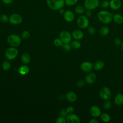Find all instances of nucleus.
Wrapping results in <instances>:
<instances>
[{"mask_svg": "<svg viewBox=\"0 0 123 123\" xmlns=\"http://www.w3.org/2000/svg\"><path fill=\"white\" fill-rule=\"evenodd\" d=\"M98 20L104 24H109L113 20V14L106 10H101L98 13Z\"/></svg>", "mask_w": 123, "mask_h": 123, "instance_id": "f257e3e1", "label": "nucleus"}, {"mask_svg": "<svg viewBox=\"0 0 123 123\" xmlns=\"http://www.w3.org/2000/svg\"><path fill=\"white\" fill-rule=\"evenodd\" d=\"M46 3L49 9L53 11H58L63 8L64 0H46Z\"/></svg>", "mask_w": 123, "mask_h": 123, "instance_id": "f03ea898", "label": "nucleus"}, {"mask_svg": "<svg viewBox=\"0 0 123 123\" xmlns=\"http://www.w3.org/2000/svg\"><path fill=\"white\" fill-rule=\"evenodd\" d=\"M7 41L11 47H17L21 44L22 39L21 37L17 35L11 34L8 37Z\"/></svg>", "mask_w": 123, "mask_h": 123, "instance_id": "7ed1b4c3", "label": "nucleus"}, {"mask_svg": "<svg viewBox=\"0 0 123 123\" xmlns=\"http://www.w3.org/2000/svg\"><path fill=\"white\" fill-rule=\"evenodd\" d=\"M76 23L77 26L80 28L86 29L89 26V21L88 18L86 15H81L77 18Z\"/></svg>", "mask_w": 123, "mask_h": 123, "instance_id": "20e7f679", "label": "nucleus"}, {"mask_svg": "<svg viewBox=\"0 0 123 123\" xmlns=\"http://www.w3.org/2000/svg\"><path fill=\"white\" fill-rule=\"evenodd\" d=\"M99 0H85L84 6L86 10L92 11L97 8L99 5Z\"/></svg>", "mask_w": 123, "mask_h": 123, "instance_id": "39448f33", "label": "nucleus"}, {"mask_svg": "<svg viewBox=\"0 0 123 123\" xmlns=\"http://www.w3.org/2000/svg\"><path fill=\"white\" fill-rule=\"evenodd\" d=\"M18 54V51L16 47H11L8 48L5 52L6 58L9 60H13L15 59Z\"/></svg>", "mask_w": 123, "mask_h": 123, "instance_id": "423d86ee", "label": "nucleus"}, {"mask_svg": "<svg viewBox=\"0 0 123 123\" xmlns=\"http://www.w3.org/2000/svg\"><path fill=\"white\" fill-rule=\"evenodd\" d=\"M99 96L102 100H109L110 99L111 96V91L108 87L103 86L99 90Z\"/></svg>", "mask_w": 123, "mask_h": 123, "instance_id": "0eeeda50", "label": "nucleus"}, {"mask_svg": "<svg viewBox=\"0 0 123 123\" xmlns=\"http://www.w3.org/2000/svg\"><path fill=\"white\" fill-rule=\"evenodd\" d=\"M23 21L22 15L17 13H12L9 17V22L13 25H17L21 24Z\"/></svg>", "mask_w": 123, "mask_h": 123, "instance_id": "6e6552de", "label": "nucleus"}, {"mask_svg": "<svg viewBox=\"0 0 123 123\" xmlns=\"http://www.w3.org/2000/svg\"><path fill=\"white\" fill-rule=\"evenodd\" d=\"M59 38L62 40L63 43H70L72 41V36L68 31L63 30L60 32Z\"/></svg>", "mask_w": 123, "mask_h": 123, "instance_id": "1a4fd4ad", "label": "nucleus"}, {"mask_svg": "<svg viewBox=\"0 0 123 123\" xmlns=\"http://www.w3.org/2000/svg\"><path fill=\"white\" fill-rule=\"evenodd\" d=\"M80 69L85 73L91 72L93 69V63L90 62H84L80 64Z\"/></svg>", "mask_w": 123, "mask_h": 123, "instance_id": "9d476101", "label": "nucleus"}, {"mask_svg": "<svg viewBox=\"0 0 123 123\" xmlns=\"http://www.w3.org/2000/svg\"><path fill=\"white\" fill-rule=\"evenodd\" d=\"M89 113L91 116L94 118H98L100 117L101 114L100 109L96 105H93L89 108Z\"/></svg>", "mask_w": 123, "mask_h": 123, "instance_id": "9b49d317", "label": "nucleus"}, {"mask_svg": "<svg viewBox=\"0 0 123 123\" xmlns=\"http://www.w3.org/2000/svg\"><path fill=\"white\" fill-rule=\"evenodd\" d=\"M63 16L64 19L67 22H72L75 18L74 12L70 10H66L63 14Z\"/></svg>", "mask_w": 123, "mask_h": 123, "instance_id": "f8f14e48", "label": "nucleus"}, {"mask_svg": "<svg viewBox=\"0 0 123 123\" xmlns=\"http://www.w3.org/2000/svg\"><path fill=\"white\" fill-rule=\"evenodd\" d=\"M97 75L93 72L88 73L86 76L85 78V81L86 83L88 84H92L96 81Z\"/></svg>", "mask_w": 123, "mask_h": 123, "instance_id": "ddd939ff", "label": "nucleus"}, {"mask_svg": "<svg viewBox=\"0 0 123 123\" xmlns=\"http://www.w3.org/2000/svg\"><path fill=\"white\" fill-rule=\"evenodd\" d=\"M66 122L68 123H79L80 122V118L75 114L72 113L68 114L66 116Z\"/></svg>", "mask_w": 123, "mask_h": 123, "instance_id": "4468645a", "label": "nucleus"}, {"mask_svg": "<svg viewBox=\"0 0 123 123\" xmlns=\"http://www.w3.org/2000/svg\"><path fill=\"white\" fill-rule=\"evenodd\" d=\"M122 6V2L120 0H111L110 1V8L113 10L119 9Z\"/></svg>", "mask_w": 123, "mask_h": 123, "instance_id": "2eb2a0df", "label": "nucleus"}, {"mask_svg": "<svg viewBox=\"0 0 123 123\" xmlns=\"http://www.w3.org/2000/svg\"><path fill=\"white\" fill-rule=\"evenodd\" d=\"M84 33L80 29H75L72 33V37H73L75 40H80L84 37Z\"/></svg>", "mask_w": 123, "mask_h": 123, "instance_id": "dca6fc26", "label": "nucleus"}, {"mask_svg": "<svg viewBox=\"0 0 123 123\" xmlns=\"http://www.w3.org/2000/svg\"><path fill=\"white\" fill-rule=\"evenodd\" d=\"M65 98L67 101L70 102H74L77 99V96L74 92L69 91L65 95Z\"/></svg>", "mask_w": 123, "mask_h": 123, "instance_id": "f3484780", "label": "nucleus"}, {"mask_svg": "<svg viewBox=\"0 0 123 123\" xmlns=\"http://www.w3.org/2000/svg\"><path fill=\"white\" fill-rule=\"evenodd\" d=\"M114 102L117 106L123 104V95L121 93H117L114 97Z\"/></svg>", "mask_w": 123, "mask_h": 123, "instance_id": "a211bd4d", "label": "nucleus"}, {"mask_svg": "<svg viewBox=\"0 0 123 123\" xmlns=\"http://www.w3.org/2000/svg\"><path fill=\"white\" fill-rule=\"evenodd\" d=\"M105 63L103 61L98 60L93 63V69L96 71L101 70L104 67Z\"/></svg>", "mask_w": 123, "mask_h": 123, "instance_id": "6ab92c4d", "label": "nucleus"}, {"mask_svg": "<svg viewBox=\"0 0 123 123\" xmlns=\"http://www.w3.org/2000/svg\"><path fill=\"white\" fill-rule=\"evenodd\" d=\"M18 71L20 74L25 75L28 74L29 72V68L27 65H23L19 68Z\"/></svg>", "mask_w": 123, "mask_h": 123, "instance_id": "aec40b11", "label": "nucleus"}, {"mask_svg": "<svg viewBox=\"0 0 123 123\" xmlns=\"http://www.w3.org/2000/svg\"><path fill=\"white\" fill-rule=\"evenodd\" d=\"M21 59L23 63L25 64H28L31 61V57L28 53L25 52L21 55Z\"/></svg>", "mask_w": 123, "mask_h": 123, "instance_id": "412c9836", "label": "nucleus"}, {"mask_svg": "<svg viewBox=\"0 0 123 123\" xmlns=\"http://www.w3.org/2000/svg\"><path fill=\"white\" fill-rule=\"evenodd\" d=\"M113 20L117 24H122L123 23V16L119 13L113 14Z\"/></svg>", "mask_w": 123, "mask_h": 123, "instance_id": "4be33fe9", "label": "nucleus"}, {"mask_svg": "<svg viewBox=\"0 0 123 123\" xmlns=\"http://www.w3.org/2000/svg\"><path fill=\"white\" fill-rule=\"evenodd\" d=\"M109 32H110V29L107 26H102L99 30V33L100 35L103 37L107 36L109 34Z\"/></svg>", "mask_w": 123, "mask_h": 123, "instance_id": "5701e85b", "label": "nucleus"}, {"mask_svg": "<svg viewBox=\"0 0 123 123\" xmlns=\"http://www.w3.org/2000/svg\"><path fill=\"white\" fill-rule=\"evenodd\" d=\"M86 8L84 6L78 5L74 9L75 12L78 15H83L86 12Z\"/></svg>", "mask_w": 123, "mask_h": 123, "instance_id": "b1692460", "label": "nucleus"}, {"mask_svg": "<svg viewBox=\"0 0 123 123\" xmlns=\"http://www.w3.org/2000/svg\"><path fill=\"white\" fill-rule=\"evenodd\" d=\"M100 117L101 121L104 123H108L111 121V119L110 115L107 113H101Z\"/></svg>", "mask_w": 123, "mask_h": 123, "instance_id": "393cba45", "label": "nucleus"}, {"mask_svg": "<svg viewBox=\"0 0 123 123\" xmlns=\"http://www.w3.org/2000/svg\"><path fill=\"white\" fill-rule=\"evenodd\" d=\"M71 47L74 49H78L81 47V42L78 40H74L71 43Z\"/></svg>", "mask_w": 123, "mask_h": 123, "instance_id": "a878e982", "label": "nucleus"}, {"mask_svg": "<svg viewBox=\"0 0 123 123\" xmlns=\"http://www.w3.org/2000/svg\"><path fill=\"white\" fill-rule=\"evenodd\" d=\"M112 106V102L111 101L109 100H105V102L103 104V108L105 110H108L111 108Z\"/></svg>", "mask_w": 123, "mask_h": 123, "instance_id": "bb28decb", "label": "nucleus"}, {"mask_svg": "<svg viewBox=\"0 0 123 123\" xmlns=\"http://www.w3.org/2000/svg\"><path fill=\"white\" fill-rule=\"evenodd\" d=\"M11 67V63L7 61H4L2 63V68L4 71H8Z\"/></svg>", "mask_w": 123, "mask_h": 123, "instance_id": "cd10ccee", "label": "nucleus"}, {"mask_svg": "<svg viewBox=\"0 0 123 123\" xmlns=\"http://www.w3.org/2000/svg\"><path fill=\"white\" fill-rule=\"evenodd\" d=\"M0 21L4 24L7 23L9 21V17L6 14H1L0 15Z\"/></svg>", "mask_w": 123, "mask_h": 123, "instance_id": "c85d7f7f", "label": "nucleus"}, {"mask_svg": "<svg viewBox=\"0 0 123 123\" xmlns=\"http://www.w3.org/2000/svg\"><path fill=\"white\" fill-rule=\"evenodd\" d=\"M53 43L54 45L57 47H62V46L63 44V43L60 38H55L53 41Z\"/></svg>", "mask_w": 123, "mask_h": 123, "instance_id": "c756f323", "label": "nucleus"}, {"mask_svg": "<svg viewBox=\"0 0 123 123\" xmlns=\"http://www.w3.org/2000/svg\"><path fill=\"white\" fill-rule=\"evenodd\" d=\"M110 6V1L108 0H103L100 2V6L103 9H106Z\"/></svg>", "mask_w": 123, "mask_h": 123, "instance_id": "7c9ffc66", "label": "nucleus"}, {"mask_svg": "<svg viewBox=\"0 0 123 123\" xmlns=\"http://www.w3.org/2000/svg\"><path fill=\"white\" fill-rule=\"evenodd\" d=\"M78 0H64L65 4L68 6H72L75 5Z\"/></svg>", "mask_w": 123, "mask_h": 123, "instance_id": "2f4dec72", "label": "nucleus"}, {"mask_svg": "<svg viewBox=\"0 0 123 123\" xmlns=\"http://www.w3.org/2000/svg\"><path fill=\"white\" fill-rule=\"evenodd\" d=\"M29 37H30V32L28 30H25L21 34V37L24 39H26Z\"/></svg>", "mask_w": 123, "mask_h": 123, "instance_id": "473e14b6", "label": "nucleus"}, {"mask_svg": "<svg viewBox=\"0 0 123 123\" xmlns=\"http://www.w3.org/2000/svg\"><path fill=\"white\" fill-rule=\"evenodd\" d=\"M87 29V32L90 35H93L96 33V30L94 27L92 26H88Z\"/></svg>", "mask_w": 123, "mask_h": 123, "instance_id": "72a5a7b5", "label": "nucleus"}, {"mask_svg": "<svg viewBox=\"0 0 123 123\" xmlns=\"http://www.w3.org/2000/svg\"><path fill=\"white\" fill-rule=\"evenodd\" d=\"M62 48L66 51H70L71 49V48H72L70 43H63Z\"/></svg>", "mask_w": 123, "mask_h": 123, "instance_id": "f704fd0d", "label": "nucleus"}, {"mask_svg": "<svg viewBox=\"0 0 123 123\" xmlns=\"http://www.w3.org/2000/svg\"><path fill=\"white\" fill-rule=\"evenodd\" d=\"M66 119L65 118V117L62 116L58 117L56 121V123H66Z\"/></svg>", "mask_w": 123, "mask_h": 123, "instance_id": "c9c22d12", "label": "nucleus"}, {"mask_svg": "<svg viewBox=\"0 0 123 123\" xmlns=\"http://www.w3.org/2000/svg\"><path fill=\"white\" fill-rule=\"evenodd\" d=\"M85 83H86V82L85 80H82V79L79 80L76 83V86L79 88L85 86Z\"/></svg>", "mask_w": 123, "mask_h": 123, "instance_id": "e433bc0d", "label": "nucleus"}, {"mask_svg": "<svg viewBox=\"0 0 123 123\" xmlns=\"http://www.w3.org/2000/svg\"><path fill=\"white\" fill-rule=\"evenodd\" d=\"M66 111L68 114L73 113L74 111V108L73 106H69L67 107L66 108Z\"/></svg>", "mask_w": 123, "mask_h": 123, "instance_id": "4c0bfd02", "label": "nucleus"}, {"mask_svg": "<svg viewBox=\"0 0 123 123\" xmlns=\"http://www.w3.org/2000/svg\"><path fill=\"white\" fill-rule=\"evenodd\" d=\"M60 114L61 116H63V117H66L68 114L66 111V109H62L60 111Z\"/></svg>", "mask_w": 123, "mask_h": 123, "instance_id": "58836bf2", "label": "nucleus"}, {"mask_svg": "<svg viewBox=\"0 0 123 123\" xmlns=\"http://www.w3.org/2000/svg\"><path fill=\"white\" fill-rule=\"evenodd\" d=\"M122 42V41H121V40L120 38L117 37V38H116L114 39V44L117 46H120Z\"/></svg>", "mask_w": 123, "mask_h": 123, "instance_id": "ea45409f", "label": "nucleus"}, {"mask_svg": "<svg viewBox=\"0 0 123 123\" xmlns=\"http://www.w3.org/2000/svg\"><path fill=\"white\" fill-rule=\"evenodd\" d=\"M86 11L85 12V15L89 18V17H90L91 16H92V11L91 10H86Z\"/></svg>", "mask_w": 123, "mask_h": 123, "instance_id": "a19ab883", "label": "nucleus"}, {"mask_svg": "<svg viewBox=\"0 0 123 123\" xmlns=\"http://www.w3.org/2000/svg\"><path fill=\"white\" fill-rule=\"evenodd\" d=\"M14 0H2V2L5 4H11L13 2Z\"/></svg>", "mask_w": 123, "mask_h": 123, "instance_id": "79ce46f5", "label": "nucleus"}, {"mask_svg": "<svg viewBox=\"0 0 123 123\" xmlns=\"http://www.w3.org/2000/svg\"><path fill=\"white\" fill-rule=\"evenodd\" d=\"M99 123V121L97 119H96V118H92L89 121V123Z\"/></svg>", "mask_w": 123, "mask_h": 123, "instance_id": "37998d69", "label": "nucleus"}, {"mask_svg": "<svg viewBox=\"0 0 123 123\" xmlns=\"http://www.w3.org/2000/svg\"><path fill=\"white\" fill-rule=\"evenodd\" d=\"M58 11H59V12L60 13V14H63V13H64V12H65V10L63 9V8H61V9H59V10H58Z\"/></svg>", "mask_w": 123, "mask_h": 123, "instance_id": "c03bdc74", "label": "nucleus"}, {"mask_svg": "<svg viewBox=\"0 0 123 123\" xmlns=\"http://www.w3.org/2000/svg\"><path fill=\"white\" fill-rule=\"evenodd\" d=\"M120 48H121V50L123 51V42H122L121 45H120Z\"/></svg>", "mask_w": 123, "mask_h": 123, "instance_id": "a18cd8bd", "label": "nucleus"}, {"mask_svg": "<svg viewBox=\"0 0 123 123\" xmlns=\"http://www.w3.org/2000/svg\"></svg>", "mask_w": 123, "mask_h": 123, "instance_id": "49530a36", "label": "nucleus"}]
</instances>
